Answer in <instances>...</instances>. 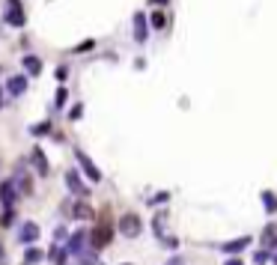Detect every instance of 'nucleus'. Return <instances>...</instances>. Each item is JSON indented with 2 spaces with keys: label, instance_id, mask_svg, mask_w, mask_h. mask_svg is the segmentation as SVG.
Masks as SVG:
<instances>
[{
  "label": "nucleus",
  "instance_id": "obj_1",
  "mask_svg": "<svg viewBox=\"0 0 277 265\" xmlns=\"http://www.w3.org/2000/svg\"><path fill=\"white\" fill-rule=\"evenodd\" d=\"M110 239H113V227L110 224H98L95 230H90V248L92 251H104L107 245H110Z\"/></svg>",
  "mask_w": 277,
  "mask_h": 265
},
{
  "label": "nucleus",
  "instance_id": "obj_2",
  "mask_svg": "<svg viewBox=\"0 0 277 265\" xmlns=\"http://www.w3.org/2000/svg\"><path fill=\"white\" fill-rule=\"evenodd\" d=\"M75 155H78V164L84 167L87 179H90V182H101V170H98V167H95V164L87 158V152H75Z\"/></svg>",
  "mask_w": 277,
  "mask_h": 265
},
{
  "label": "nucleus",
  "instance_id": "obj_3",
  "mask_svg": "<svg viewBox=\"0 0 277 265\" xmlns=\"http://www.w3.org/2000/svg\"><path fill=\"white\" fill-rule=\"evenodd\" d=\"M0 200H3L6 209L15 206V200H18V188H15V182H3V185H0Z\"/></svg>",
  "mask_w": 277,
  "mask_h": 265
},
{
  "label": "nucleus",
  "instance_id": "obj_4",
  "mask_svg": "<svg viewBox=\"0 0 277 265\" xmlns=\"http://www.w3.org/2000/svg\"><path fill=\"white\" fill-rule=\"evenodd\" d=\"M122 233H125L128 239L140 236V218H137V215H125V218H122Z\"/></svg>",
  "mask_w": 277,
  "mask_h": 265
},
{
  "label": "nucleus",
  "instance_id": "obj_5",
  "mask_svg": "<svg viewBox=\"0 0 277 265\" xmlns=\"http://www.w3.org/2000/svg\"><path fill=\"white\" fill-rule=\"evenodd\" d=\"M27 89V75H15V78H9V84H6V92L9 95H21Z\"/></svg>",
  "mask_w": 277,
  "mask_h": 265
},
{
  "label": "nucleus",
  "instance_id": "obj_6",
  "mask_svg": "<svg viewBox=\"0 0 277 265\" xmlns=\"http://www.w3.org/2000/svg\"><path fill=\"white\" fill-rule=\"evenodd\" d=\"M66 185H69V191H72V194H78V197H84V194H87V185L78 179V173H75V170H69V173H66Z\"/></svg>",
  "mask_w": 277,
  "mask_h": 265
},
{
  "label": "nucleus",
  "instance_id": "obj_7",
  "mask_svg": "<svg viewBox=\"0 0 277 265\" xmlns=\"http://www.w3.org/2000/svg\"><path fill=\"white\" fill-rule=\"evenodd\" d=\"M36 239H39V224H30V221H27V224L18 230V242L27 245V242H36Z\"/></svg>",
  "mask_w": 277,
  "mask_h": 265
},
{
  "label": "nucleus",
  "instance_id": "obj_8",
  "mask_svg": "<svg viewBox=\"0 0 277 265\" xmlns=\"http://www.w3.org/2000/svg\"><path fill=\"white\" fill-rule=\"evenodd\" d=\"M6 21H9V24H15V27H21V24H24L21 0H9V15H6Z\"/></svg>",
  "mask_w": 277,
  "mask_h": 265
},
{
  "label": "nucleus",
  "instance_id": "obj_9",
  "mask_svg": "<svg viewBox=\"0 0 277 265\" xmlns=\"http://www.w3.org/2000/svg\"><path fill=\"white\" fill-rule=\"evenodd\" d=\"M33 167L39 170V176H48V158L42 149H33Z\"/></svg>",
  "mask_w": 277,
  "mask_h": 265
},
{
  "label": "nucleus",
  "instance_id": "obj_10",
  "mask_svg": "<svg viewBox=\"0 0 277 265\" xmlns=\"http://www.w3.org/2000/svg\"><path fill=\"white\" fill-rule=\"evenodd\" d=\"M248 245H251V239H248V236H242V239H236V242H227V245H224L221 251H224V254H233V257H236V254H239L242 248H248Z\"/></svg>",
  "mask_w": 277,
  "mask_h": 265
},
{
  "label": "nucleus",
  "instance_id": "obj_11",
  "mask_svg": "<svg viewBox=\"0 0 277 265\" xmlns=\"http://www.w3.org/2000/svg\"><path fill=\"white\" fill-rule=\"evenodd\" d=\"M134 39H137V42H146V18H143L140 12L134 15Z\"/></svg>",
  "mask_w": 277,
  "mask_h": 265
},
{
  "label": "nucleus",
  "instance_id": "obj_12",
  "mask_svg": "<svg viewBox=\"0 0 277 265\" xmlns=\"http://www.w3.org/2000/svg\"><path fill=\"white\" fill-rule=\"evenodd\" d=\"M84 239H87V233H84V230H81V233H75L66 251H69V254H78V257H81V254H84V248H81V245H84Z\"/></svg>",
  "mask_w": 277,
  "mask_h": 265
},
{
  "label": "nucleus",
  "instance_id": "obj_13",
  "mask_svg": "<svg viewBox=\"0 0 277 265\" xmlns=\"http://www.w3.org/2000/svg\"><path fill=\"white\" fill-rule=\"evenodd\" d=\"M24 69H27L30 75H39V72H42V60H39V57H24Z\"/></svg>",
  "mask_w": 277,
  "mask_h": 265
},
{
  "label": "nucleus",
  "instance_id": "obj_14",
  "mask_svg": "<svg viewBox=\"0 0 277 265\" xmlns=\"http://www.w3.org/2000/svg\"><path fill=\"white\" fill-rule=\"evenodd\" d=\"M275 236H277V227H275V224H269V227H266V233H263V245H266V248H272Z\"/></svg>",
  "mask_w": 277,
  "mask_h": 265
},
{
  "label": "nucleus",
  "instance_id": "obj_15",
  "mask_svg": "<svg viewBox=\"0 0 277 265\" xmlns=\"http://www.w3.org/2000/svg\"><path fill=\"white\" fill-rule=\"evenodd\" d=\"M66 98H69V92H66V87H60V89H57V95H54V107H60V110H63Z\"/></svg>",
  "mask_w": 277,
  "mask_h": 265
},
{
  "label": "nucleus",
  "instance_id": "obj_16",
  "mask_svg": "<svg viewBox=\"0 0 277 265\" xmlns=\"http://www.w3.org/2000/svg\"><path fill=\"white\" fill-rule=\"evenodd\" d=\"M263 200H266V212H269V215H272V212H277V200H275V194H269V191H266V194H263Z\"/></svg>",
  "mask_w": 277,
  "mask_h": 265
},
{
  "label": "nucleus",
  "instance_id": "obj_17",
  "mask_svg": "<svg viewBox=\"0 0 277 265\" xmlns=\"http://www.w3.org/2000/svg\"><path fill=\"white\" fill-rule=\"evenodd\" d=\"M42 260V251H36V248H30L27 251V257H24V265H30V263H39Z\"/></svg>",
  "mask_w": 277,
  "mask_h": 265
},
{
  "label": "nucleus",
  "instance_id": "obj_18",
  "mask_svg": "<svg viewBox=\"0 0 277 265\" xmlns=\"http://www.w3.org/2000/svg\"><path fill=\"white\" fill-rule=\"evenodd\" d=\"M90 215H92V212H90L87 203H78V206H75V218H90Z\"/></svg>",
  "mask_w": 277,
  "mask_h": 265
},
{
  "label": "nucleus",
  "instance_id": "obj_19",
  "mask_svg": "<svg viewBox=\"0 0 277 265\" xmlns=\"http://www.w3.org/2000/svg\"><path fill=\"white\" fill-rule=\"evenodd\" d=\"M12 221H15V212L6 209V215H3V227H12Z\"/></svg>",
  "mask_w": 277,
  "mask_h": 265
},
{
  "label": "nucleus",
  "instance_id": "obj_20",
  "mask_svg": "<svg viewBox=\"0 0 277 265\" xmlns=\"http://www.w3.org/2000/svg\"><path fill=\"white\" fill-rule=\"evenodd\" d=\"M48 128H51V125H48V122H39V125H33V134H45V131H48Z\"/></svg>",
  "mask_w": 277,
  "mask_h": 265
},
{
  "label": "nucleus",
  "instance_id": "obj_21",
  "mask_svg": "<svg viewBox=\"0 0 277 265\" xmlns=\"http://www.w3.org/2000/svg\"><path fill=\"white\" fill-rule=\"evenodd\" d=\"M167 265H185V260H182V257H173V260H170Z\"/></svg>",
  "mask_w": 277,
  "mask_h": 265
},
{
  "label": "nucleus",
  "instance_id": "obj_22",
  "mask_svg": "<svg viewBox=\"0 0 277 265\" xmlns=\"http://www.w3.org/2000/svg\"><path fill=\"white\" fill-rule=\"evenodd\" d=\"M224 265H242V260H227Z\"/></svg>",
  "mask_w": 277,
  "mask_h": 265
},
{
  "label": "nucleus",
  "instance_id": "obj_23",
  "mask_svg": "<svg viewBox=\"0 0 277 265\" xmlns=\"http://www.w3.org/2000/svg\"><path fill=\"white\" fill-rule=\"evenodd\" d=\"M0 265H6V254H3V248H0Z\"/></svg>",
  "mask_w": 277,
  "mask_h": 265
},
{
  "label": "nucleus",
  "instance_id": "obj_24",
  "mask_svg": "<svg viewBox=\"0 0 277 265\" xmlns=\"http://www.w3.org/2000/svg\"><path fill=\"white\" fill-rule=\"evenodd\" d=\"M161 3H167V0H161Z\"/></svg>",
  "mask_w": 277,
  "mask_h": 265
},
{
  "label": "nucleus",
  "instance_id": "obj_25",
  "mask_svg": "<svg viewBox=\"0 0 277 265\" xmlns=\"http://www.w3.org/2000/svg\"><path fill=\"white\" fill-rule=\"evenodd\" d=\"M125 265H128V263H125Z\"/></svg>",
  "mask_w": 277,
  "mask_h": 265
}]
</instances>
